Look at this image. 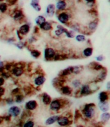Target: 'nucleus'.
<instances>
[{
  "label": "nucleus",
  "mask_w": 110,
  "mask_h": 127,
  "mask_svg": "<svg viewBox=\"0 0 110 127\" xmlns=\"http://www.w3.org/2000/svg\"><path fill=\"white\" fill-rule=\"evenodd\" d=\"M99 87L97 83L94 81L90 83H82L81 88L78 90L73 92V96L76 97H82L88 96L91 95L92 94L95 92L99 90Z\"/></svg>",
  "instance_id": "nucleus-1"
},
{
  "label": "nucleus",
  "mask_w": 110,
  "mask_h": 127,
  "mask_svg": "<svg viewBox=\"0 0 110 127\" xmlns=\"http://www.w3.org/2000/svg\"><path fill=\"white\" fill-rule=\"evenodd\" d=\"M68 104V101L64 98H55L52 100L48 105L50 111L55 114L61 112Z\"/></svg>",
  "instance_id": "nucleus-2"
},
{
  "label": "nucleus",
  "mask_w": 110,
  "mask_h": 127,
  "mask_svg": "<svg viewBox=\"0 0 110 127\" xmlns=\"http://www.w3.org/2000/svg\"><path fill=\"white\" fill-rule=\"evenodd\" d=\"M97 114V107L94 103H86L81 109V115L88 120H93Z\"/></svg>",
  "instance_id": "nucleus-3"
},
{
  "label": "nucleus",
  "mask_w": 110,
  "mask_h": 127,
  "mask_svg": "<svg viewBox=\"0 0 110 127\" xmlns=\"http://www.w3.org/2000/svg\"><path fill=\"white\" fill-rule=\"evenodd\" d=\"M57 19L59 23L65 27H69L72 23V14L70 10L56 12Z\"/></svg>",
  "instance_id": "nucleus-4"
},
{
  "label": "nucleus",
  "mask_w": 110,
  "mask_h": 127,
  "mask_svg": "<svg viewBox=\"0 0 110 127\" xmlns=\"http://www.w3.org/2000/svg\"><path fill=\"white\" fill-rule=\"evenodd\" d=\"M26 67H27V65L24 62H21V61L18 62V63L14 62V65L9 72L11 74L12 77L19 78L25 74Z\"/></svg>",
  "instance_id": "nucleus-5"
},
{
  "label": "nucleus",
  "mask_w": 110,
  "mask_h": 127,
  "mask_svg": "<svg viewBox=\"0 0 110 127\" xmlns=\"http://www.w3.org/2000/svg\"><path fill=\"white\" fill-rule=\"evenodd\" d=\"M11 14L12 18L16 22L18 23L19 24H23L25 23V15L21 8H16L14 10H13Z\"/></svg>",
  "instance_id": "nucleus-6"
},
{
  "label": "nucleus",
  "mask_w": 110,
  "mask_h": 127,
  "mask_svg": "<svg viewBox=\"0 0 110 127\" xmlns=\"http://www.w3.org/2000/svg\"><path fill=\"white\" fill-rule=\"evenodd\" d=\"M46 81V76L41 73H36L34 78L32 79V82L35 88H41Z\"/></svg>",
  "instance_id": "nucleus-7"
},
{
  "label": "nucleus",
  "mask_w": 110,
  "mask_h": 127,
  "mask_svg": "<svg viewBox=\"0 0 110 127\" xmlns=\"http://www.w3.org/2000/svg\"><path fill=\"white\" fill-rule=\"evenodd\" d=\"M56 123L61 127H68L72 123V117L66 114L59 115V118Z\"/></svg>",
  "instance_id": "nucleus-8"
},
{
  "label": "nucleus",
  "mask_w": 110,
  "mask_h": 127,
  "mask_svg": "<svg viewBox=\"0 0 110 127\" xmlns=\"http://www.w3.org/2000/svg\"><path fill=\"white\" fill-rule=\"evenodd\" d=\"M68 81L69 85L73 89V91L78 90L83 83L82 80L77 76H72L68 79Z\"/></svg>",
  "instance_id": "nucleus-9"
},
{
  "label": "nucleus",
  "mask_w": 110,
  "mask_h": 127,
  "mask_svg": "<svg viewBox=\"0 0 110 127\" xmlns=\"http://www.w3.org/2000/svg\"><path fill=\"white\" fill-rule=\"evenodd\" d=\"M57 90L59 92V93L64 96H73V89H72L70 85L68 83L64 84L63 85L59 87L57 89Z\"/></svg>",
  "instance_id": "nucleus-10"
},
{
  "label": "nucleus",
  "mask_w": 110,
  "mask_h": 127,
  "mask_svg": "<svg viewBox=\"0 0 110 127\" xmlns=\"http://www.w3.org/2000/svg\"><path fill=\"white\" fill-rule=\"evenodd\" d=\"M57 50L52 47H47L44 50V59L46 61H53Z\"/></svg>",
  "instance_id": "nucleus-11"
},
{
  "label": "nucleus",
  "mask_w": 110,
  "mask_h": 127,
  "mask_svg": "<svg viewBox=\"0 0 110 127\" xmlns=\"http://www.w3.org/2000/svg\"><path fill=\"white\" fill-rule=\"evenodd\" d=\"M22 112V108L18 105H12L10 106L7 111V114L9 115L12 118H18L21 116Z\"/></svg>",
  "instance_id": "nucleus-12"
},
{
  "label": "nucleus",
  "mask_w": 110,
  "mask_h": 127,
  "mask_svg": "<svg viewBox=\"0 0 110 127\" xmlns=\"http://www.w3.org/2000/svg\"><path fill=\"white\" fill-rule=\"evenodd\" d=\"M55 6L56 12H59L69 10L70 4L68 0H57L55 4Z\"/></svg>",
  "instance_id": "nucleus-13"
},
{
  "label": "nucleus",
  "mask_w": 110,
  "mask_h": 127,
  "mask_svg": "<svg viewBox=\"0 0 110 127\" xmlns=\"http://www.w3.org/2000/svg\"><path fill=\"white\" fill-rule=\"evenodd\" d=\"M99 20L98 18H93L92 20L88 23L87 25L86 26V28L89 34H91L97 31L99 27Z\"/></svg>",
  "instance_id": "nucleus-14"
},
{
  "label": "nucleus",
  "mask_w": 110,
  "mask_h": 127,
  "mask_svg": "<svg viewBox=\"0 0 110 127\" xmlns=\"http://www.w3.org/2000/svg\"><path fill=\"white\" fill-rule=\"evenodd\" d=\"M31 31V24L29 23H24L19 26L18 31L19 34L22 35L23 37H25L30 33Z\"/></svg>",
  "instance_id": "nucleus-15"
},
{
  "label": "nucleus",
  "mask_w": 110,
  "mask_h": 127,
  "mask_svg": "<svg viewBox=\"0 0 110 127\" xmlns=\"http://www.w3.org/2000/svg\"><path fill=\"white\" fill-rule=\"evenodd\" d=\"M108 76V70L106 69V68L104 67L102 70H101V71L98 72V74L97 75V76L95 77V78L94 79V80L93 81L97 83H99L103 82L106 79Z\"/></svg>",
  "instance_id": "nucleus-16"
},
{
  "label": "nucleus",
  "mask_w": 110,
  "mask_h": 127,
  "mask_svg": "<svg viewBox=\"0 0 110 127\" xmlns=\"http://www.w3.org/2000/svg\"><path fill=\"white\" fill-rule=\"evenodd\" d=\"M38 103L36 100L35 99H30L25 102L24 105L25 110H28L30 112H34L35 111L37 108H38Z\"/></svg>",
  "instance_id": "nucleus-17"
},
{
  "label": "nucleus",
  "mask_w": 110,
  "mask_h": 127,
  "mask_svg": "<svg viewBox=\"0 0 110 127\" xmlns=\"http://www.w3.org/2000/svg\"><path fill=\"white\" fill-rule=\"evenodd\" d=\"M56 13V9L55 4L54 3H50L46 7L45 9V14L48 18H52L55 16Z\"/></svg>",
  "instance_id": "nucleus-18"
},
{
  "label": "nucleus",
  "mask_w": 110,
  "mask_h": 127,
  "mask_svg": "<svg viewBox=\"0 0 110 127\" xmlns=\"http://www.w3.org/2000/svg\"><path fill=\"white\" fill-rule=\"evenodd\" d=\"M54 25L53 24L51 21H48L46 20L45 22L39 26V28L40 31H42L43 32H50L54 29Z\"/></svg>",
  "instance_id": "nucleus-19"
},
{
  "label": "nucleus",
  "mask_w": 110,
  "mask_h": 127,
  "mask_svg": "<svg viewBox=\"0 0 110 127\" xmlns=\"http://www.w3.org/2000/svg\"><path fill=\"white\" fill-rule=\"evenodd\" d=\"M40 99H41V101L43 105L48 106L50 105V102L52 101V98L51 95L48 94V93L43 92L40 95Z\"/></svg>",
  "instance_id": "nucleus-20"
},
{
  "label": "nucleus",
  "mask_w": 110,
  "mask_h": 127,
  "mask_svg": "<svg viewBox=\"0 0 110 127\" xmlns=\"http://www.w3.org/2000/svg\"><path fill=\"white\" fill-rule=\"evenodd\" d=\"M88 67L91 70L94 71V72H99L101 70H102L104 68V66L101 64V63L97 62V61H92L91 63L88 64Z\"/></svg>",
  "instance_id": "nucleus-21"
},
{
  "label": "nucleus",
  "mask_w": 110,
  "mask_h": 127,
  "mask_svg": "<svg viewBox=\"0 0 110 127\" xmlns=\"http://www.w3.org/2000/svg\"><path fill=\"white\" fill-rule=\"evenodd\" d=\"M98 100L99 101L104 102L110 101V91L104 90L101 91L99 93L98 95Z\"/></svg>",
  "instance_id": "nucleus-22"
},
{
  "label": "nucleus",
  "mask_w": 110,
  "mask_h": 127,
  "mask_svg": "<svg viewBox=\"0 0 110 127\" xmlns=\"http://www.w3.org/2000/svg\"><path fill=\"white\" fill-rule=\"evenodd\" d=\"M97 106L99 109L102 112H109V110H110V106L109 101H99Z\"/></svg>",
  "instance_id": "nucleus-23"
},
{
  "label": "nucleus",
  "mask_w": 110,
  "mask_h": 127,
  "mask_svg": "<svg viewBox=\"0 0 110 127\" xmlns=\"http://www.w3.org/2000/svg\"><path fill=\"white\" fill-rule=\"evenodd\" d=\"M84 67L82 65H75L72 66V76L81 75L84 72Z\"/></svg>",
  "instance_id": "nucleus-24"
},
{
  "label": "nucleus",
  "mask_w": 110,
  "mask_h": 127,
  "mask_svg": "<svg viewBox=\"0 0 110 127\" xmlns=\"http://www.w3.org/2000/svg\"><path fill=\"white\" fill-rule=\"evenodd\" d=\"M59 117V114H53L51 116L48 117L47 119L45 120V124L46 125V126H50L54 125V123H55L57 121L58 118Z\"/></svg>",
  "instance_id": "nucleus-25"
},
{
  "label": "nucleus",
  "mask_w": 110,
  "mask_h": 127,
  "mask_svg": "<svg viewBox=\"0 0 110 127\" xmlns=\"http://www.w3.org/2000/svg\"><path fill=\"white\" fill-rule=\"evenodd\" d=\"M30 5L35 11L39 12L42 10V6L40 5V0H30Z\"/></svg>",
  "instance_id": "nucleus-26"
},
{
  "label": "nucleus",
  "mask_w": 110,
  "mask_h": 127,
  "mask_svg": "<svg viewBox=\"0 0 110 127\" xmlns=\"http://www.w3.org/2000/svg\"><path fill=\"white\" fill-rule=\"evenodd\" d=\"M93 54V48L91 47H87L82 51V56L84 58H90Z\"/></svg>",
  "instance_id": "nucleus-27"
},
{
  "label": "nucleus",
  "mask_w": 110,
  "mask_h": 127,
  "mask_svg": "<svg viewBox=\"0 0 110 127\" xmlns=\"http://www.w3.org/2000/svg\"><path fill=\"white\" fill-rule=\"evenodd\" d=\"M13 97H14V99L15 103L18 104V105H20V104L23 103L25 100V95L23 93V92L18 94L16 95Z\"/></svg>",
  "instance_id": "nucleus-28"
},
{
  "label": "nucleus",
  "mask_w": 110,
  "mask_h": 127,
  "mask_svg": "<svg viewBox=\"0 0 110 127\" xmlns=\"http://www.w3.org/2000/svg\"><path fill=\"white\" fill-rule=\"evenodd\" d=\"M100 121H101V123L102 124H106L109 122L110 119V114L109 112H102L101 115H100Z\"/></svg>",
  "instance_id": "nucleus-29"
},
{
  "label": "nucleus",
  "mask_w": 110,
  "mask_h": 127,
  "mask_svg": "<svg viewBox=\"0 0 110 127\" xmlns=\"http://www.w3.org/2000/svg\"><path fill=\"white\" fill-rule=\"evenodd\" d=\"M46 21V18L45 17L44 15H39L35 18V23L36 25V26L39 27L40 26L42 23H43L44 22Z\"/></svg>",
  "instance_id": "nucleus-30"
},
{
  "label": "nucleus",
  "mask_w": 110,
  "mask_h": 127,
  "mask_svg": "<svg viewBox=\"0 0 110 127\" xmlns=\"http://www.w3.org/2000/svg\"><path fill=\"white\" fill-rule=\"evenodd\" d=\"M30 54L31 56L34 59H38L41 56L42 54L41 52L37 49H35V48L30 49Z\"/></svg>",
  "instance_id": "nucleus-31"
},
{
  "label": "nucleus",
  "mask_w": 110,
  "mask_h": 127,
  "mask_svg": "<svg viewBox=\"0 0 110 127\" xmlns=\"http://www.w3.org/2000/svg\"><path fill=\"white\" fill-rule=\"evenodd\" d=\"M8 8H9V6L6 2L3 1L0 3V13L1 14H5L7 12Z\"/></svg>",
  "instance_id": "nucleus-32"
},
{
  "label": "nucleus",
  "mask_w": 110,
  "mask_h": 127,
  "mask_svg": "<svg viewBox=\"0 0 110 127\" xmlns=\"http://www.w3.org/2000/svg\"><path fill=\"white\" fill-rule=\"evenodd\" d=\"M74 38H75V40L78 43H84V42L86 41V35L81 33L76 34Z\"/></svg>",
  "instance_id": "nucleus-33"
},
{
  "label": "nucleus",
  "mask_w": 110,
  "mask_h": 127,
  "mask_svg": "<svg viewBox=\"0 0 110 127\" xmlns=\"http://www.w3.org/2000/svg\"><path fill=\"white\" fill-rule=\"evenodd\" d=\"M28 45L27 42L24 41H18L14 43V46L18 48L19 50H22L25 47H27V46Z\"/></svg>",
  "instance_id": "nucleus-34"
},
{
  "label": "nucleus",
  "mask_w": 110,
  "mask_h": 127,
  "mask_svg": "<svg viewBox=\"0 0 110 127\" xmlns=\"http://www.w3.org/2000/svg\"><path fill=\"white\" fill-rule=\"evenodd\" d=\"M3 101L4 103L6 104V105H8V106H12V105H14V97L11 95H9V96H6L4 99H3Z\"/></svg>",
  "instance_id": "nucleus-35"
},
{
  "label": "nucleus",
  "mask_w": 110,
  "mask_h": 127,
  "mask_svg": "<svg viewBox=\"0 0 110 127\" xmlns=\"http://www.w3.org/2000/svg\"><path fill=\"white\" fill-rule=\"evenodd\" d=\"M84 1L86 6H88L89 8H95L96 5V0H83Z\"/></svg>",
  "instance_id": "nucleus-36"
},
{
  "label": "nucleus",
  "mask_w": 110,
  "mask_h": 127,
  "mask_svg": "<svg viewBox=\"0 0 110 127\" xmlns=\"http://www.w3.org/2000/svg\"><path fill=\"white\" fill-rule=\"evenodd\" d=\"M37 41V38L36 35L35 34H33L31 36H30L29 38L27 39V41L28 45H33V44H34Z\"/></svg>",
  "instance_id": "nucleus-37"
},
{
  "label": "nucleus",
  "mask_w": 110,
  "mask_h": 127,
  "mask_svg": "<svg viewBox=\"0 0 110 127\" xmlns=\"http://www.w3.org/2000/svg\"><path fill=\"white\" fill-rule=\"evenodd\" d=\"M6 90L4 86L0 87V100H3L6 97Z\"/></svg>",
  "instance_id": "nucleus-38"
},
{
  "label": "nucleus",
  "mask_w": 110,
  "mask_h": 127,
  "mask_svg": "<svg viewBox=\"0 0 110 127\" xmlns=\"http://www.w3.org/2000/svg\"><path fill=\"white\" fill-rule=\"evenodd\" d=\"M35 127V122L33 120L28 119L23 124L22 127Z\"/></svg>",
  "instance_id": "nucleus-39"
},
{
  "label": "nucleus",
  "mask_w": 110,
  "mask_h": 127,
  "mask_svg": "<svg viewBox=\"0 0 110 127\" xmlns=\"http://www.w3.org/2000/svg\"><path fill=\"white\" fill-rule=\"evenodd\" d=\"M64 35H65V36L67 37V38L73 39L74 37H75V35H76V33H75L74 31L70 30H70L68 29V31L66 32Z\"/></svg>",
  "instance_id": "nucleus-40"
},
{
  "label": "nucleus",
  "mask_w": 110,
  "mask_h": 127,
  "mask_svg": "<svg viewBox=\"0 0 110 127\" xmlns=\"http://www.w3.org/2000/svg\"><path fill=\"white\" fill-rule=\"evenodd\" d=\"M21 89H20L19 87H15V88H14V89L10 91V95L14 97L16 95H17V94H18L21 93Z\"/></svg>",
  "instance_id": "nucleus-41"
},
{
  "label": "nucleus",
  "mask_w": 110,
  "mask_h": 127,
  "mask_svg": "<svg viewBox=\"0 0 110 127\" xmlns=\"http://www.w3.org/2000/svg\"><path fill=\"white\" fill-rule=\"evenodd\" d=\"M14 62H6L5 63V65H4V70L7 72H10V70H11L12 68L13 65H14Z\"/></svg>",
  "instance_id": "nucleus-42"
},
{
  "label": "nucleus",
  "mask_w": 110,
  "mask_h": 127,
  "mask_svg": "<svg viewBox=\"0 0 110 127\" xmlns=\"http://www.w3.org/2000/svg\"><path fill=\"white\" fill-rule=\"evenodd\" d=\"M106 58L104 56V55L102 54H100L98 55L95 58V60H96V61H97L99 63H101V62H102V61H104L105 60Z\"/></svg>",
  "instance_id": "nucleus-43"
},
{
  "label": "nucleus",
  "mask_w": 110,
  "mask_h": 127,
  "mask_svg": "<svg viewBox=\"0 0 110 127\" xmlns=\"http://www.w3.org/2000/svg\"><path fill=\"white\" fill-rule=\"evenodd\" d=\"M5 1L7 3L8 6H12L16 5L17 4V3H18V0H5Z\"/></svg>",
  "instance_id": "nucleus-44"
},
{
  "label": "nucleus",
  "mask_w": 110,
  "mask_h": 127,
  "mask_svg": "<svg viewBox=\"0 0 110 127\" xmlns=\"http://www.w3.org/2000/svg\"><path fill=\"white\" fill-rule=\"evenodd\" d=\"M6 42L10 45H14L16 42V39L14 37H10L6 39Z\"/></svg>",
  "instance_id": "nucleus-45"
},
{
  "label": "nucleus",
  "mask_w": 110,
  "mask_h": 127,
  "mask_svg": "<svg viewBox=\"0 0 110 127\" xmlns=\"http://www.w3.org/2000/svg\"><path fill=\"white\" fill-rule=\"evenodd\" d=\"M4 65H5V62L0 60V74L4 70Z\"/></svg>",
  "instance_id": "nucleus-46"
},
{
  "label": "nucleus",
  "mask_w": 110,
  "mask_h": 127,
  "mask_svg": "<svg viewBox=\"0 0 110 127\" xmlns=\"http://www.w3.org/2000/svg\"><path fill=\"white\" fill-rule=\"evenodd\" d=\"M5 82H6V80L3 77H2L1 76H0V87L5 86Z\"/></svg>",
  "instance_id": "nucleus-47"
},
{
  "label": "nucleus",
  "mask_w": 110,
  "mask_h": 127,
  "mask_svg": "<svg viewBox=\"0 0 110 127\" xmlns=\"http://www.w3.org/2000/svg\"><path fill=\"white\" fill-rule=\"evenodd\" d=\"M40 29L39 28V27H37V26L35 25V27H34V30H33V33H34V34H35V35H36L37 34H38L39 32Z\"/></svg>",
  "instance_id": "nucleus-48"
},
{
  "label": "nucleus",
  "mask_w": 110,
  "mask_h": 127,
  "mask_svg": "<svg viewBox=\"0 0 110 127\" xmlns=\"http://www.w3.org/2000/svg\"><path fill=\"white\" fill-rule=\"evenodd\" d=\"M106 90L110 91V81H107L106 85Z\"/></svg>",
  "instance_id": "nucleus-49"
},
{
  "label": "nucleus",
  "mask_w": 110,
  "mask_h": 127,
  "mask_svg": "<svg viewBox=\"0 0 110 127\" xmlns=\"http://www.w3.org/2000/svg\"><path fill=\"white\" fill-rule=\"evenodd\" d=\"M4 121H4V118H3V116H0V125L3 124Z\"/></svg>",
  "instance_id": "nucleus-50"
},
{
  "label": "nucleus",
  "mask_w": 110,
  "mask_h": 127,
  "mask_svg": "<svg viewBox=\"0 0 110 127\" xmlns=\"http://www.w3.org/2000/svg\"><path fill=\"white\" fill-rule=\"evenodd\" d=\"M3 1H5V0H0V3H1V2H3Z\"/></svg>",
  "instance_id": "nucleus-51"
},
{
  "label": "nucleus",
  "mask_w": 110,
  "mask_h": 127,
  "mask_svg": "<svg viewBox=\"0 0 110 127\" xmlns=\"http://www.w3.org/2000/svg\"><path fill=\"white\" fill-rule=\"evenodd\" d=\"M1 55H0V60H1Z\"/></svg>",
  "instance_id": "nucleus-52"
},
{
  "label": "nucleus",
  "mask_w": 110,
  "mask_h": 127,
  "mask_svg": "<svg viewBox=\"0 0 110 127\" xmlns=\"http://www.w3.org/2000/svg\"><path fill=\"white\" fill-rule=\"evenodd\" d=\"M23 1H25V0H23Z\"/></svg>",
  "instance_id": "nucleus-53"
},
{
  "label": "nucleus",
  "mask_w": 110,
  "mask_h": 127,
  "mask_svg": "<svg viewBox=\"0 0 110 127\" xmlns=\"http://www.w3.org/2000/svg\"></svg>",
  "instance_id": "nucleus-54"
}]
</instances>
